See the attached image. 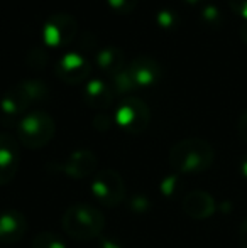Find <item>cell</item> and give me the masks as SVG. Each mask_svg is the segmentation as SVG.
I'll return each mask as SVG.
<instances>
[{
	"label": "cell",
	"instance_id": "cell-3",
	"mask_svg": "<svg viewBox=\"0 0 247 248\" xmlns=\"http://www.w3.org/2000/svg\"><path fill=\"white\" fill-rule=\"evenodd\" d=\"M56 125L46 111H31L17 124V139L27 149H41L54 137Z\"/></svg>",
	"mask_w": 247,
	"mask_h": 248
},
{
	"label": "cell",
	"instance_id": "cell-14",
	"mask_svg": "<svg viewBox=\"0 0 247 248\" xmlns=\"http://www.w3.org/2000/svg\"><path fill=\"white\" fill-rule=\"evenodd\" d=\"M27 103L22 100V96L19 95L16 88L9 90L7 93H3V96L0 98V120L5 125H16L22 120V117L26 115Z\"/></svg>",
	"mask_w": 247,
	"mask_h": 248
},
{
	"label": "cell",
	"instance_id": "cell-9",
	"mask_svg": "<svg viewBox=\"0 0 247 248\" xmlns=\"http://www.w3.org/2000/svg\"><path fill=\"white\" fill-rule=\"evenodd\" d=\"M20 164L17 140L9 134H0V186H5L16 177Z\"/></svg>",
	"mask_w": 247,
	"mask_h": 248
},
{
	"label": "cell",
	"instance_id": "cell-28",
	"mask_svg": "<svg viewBox=\"0 0 247 248\" xmlns=\"http://www.w3.org/2000/svg\"><path fill=\"white\" fill-rule=\"evenodd\" d=\"M239 36H241L242 43L247 44V20H244V22L241 24V27H239Z\"/></svg>",
	"mask_w": 247,
	"mask_h": 248
},
{
	"label": "cell",
	"instance_id": "cell-24",
	"mask_svg": "<svg viewBox=\"0 0 247 248\" xmlns=\"http://www.w3.org/2000/svg\"><path fill=\"white\" fill-rule=\"evenodd\" d=\"M110 124H112V120H110V117H107V115L100 113L97 115L95 118H93V127L97 128L99 132H105L110 128Z\"/></svg>",
	"mask_w": 247,
	"mask_h": 248
},
{
	"label": "cell",
	"instance_id": "cell-19",
	"mask_svg": "<svg viewBox=\"0 0 247 248\" xmlns=\"http://www.w3.org/2000/svg\"><path fill=\"white\" fill-rule=\"evenodd\" d=\"M156 24L165 31H173L180 26V16L173 9H159L156 14Z\"/></svg>",
	"mask_w": 247,
	"mask_h": 248
},
{
	"label": "cell",
	"instance_id": "cell-4",
	"mask_svg": "<svg viewBox=\"0 0 247 248\" xmlns=\"http://www.w3.org/2000/svg\"><path fill=\"white\" fill-rule=\"evenodd\" d=\"M151 110L146 101L135 96H129L120 101L115 110V124L127 134H142L149 127Z\"/></svg>",
	"mask_w": 247,
	"mask_h": 248
},
{
	"label": "cell",
	"instance_id": "cell-22",
	"mask_svg": "<svg viewBox=\"0 0 247 248\" xmlns=\"http://www.w3.org/2000/svg\"><path fill=\"white\" fill-rule=\"evenodd\" d=\"M137 3L139 0H107V5L115 14H122V16L134 12L137 9Z\"/></svg>",
	"mask_w": 247,
	"mask_h": 248
},
{
	"label": "cell",
	"instance_id": "cell-2",
	"mask_svg": "<svg viewBox=\"0 0 247 248\" xmlns=\"http://www.w3.org/2000/svg\"><path fill=\"white\" fill-rule=\"evenodd\" d=\"M61 226L68 236L80 242L93 240L105 228V218L102 211L90 204L69 206L63 215Z\"/></svg>",
	"mask_w": 247,
	"mask_h": 248
},
{
	"label": "cell",
	"instance_id": "cell-21",
	"mask_svg": "<svg viewBox=\"0 0 247 248\" xmlns=\"http://www.w3.org/2000/svg\"><path fill=\"white\" fill-rule=\"evenodd\" d=\"M26 62L33 69H44L48 64V52L43 47H33L26 56Z\"/></svg>",
	"mask_w": 247,
	"mask_h": 248
},
{
	"label": "cell",
	"instance_id": "cell-11",
	"mask_svg": "<svg viewBox=\"0 0 247 248\" xmlns=\"http://www.w3.org/2000/svg\"><path fill=\"white\" fill-rule=\"evenodd\" d=\"M27 232L26 216L17 209H5L0 213V242L17 243Z\"/></svg>",
	"mask_w": 247,
	"mask_h": 248
},
{
	"label": "cell",
	"instance_id": "cell-18",
	"mask_svg": "<svg viewBox=\"0 0 247 248\" xmlns=\"http://www.w3.org/2000/svg\"><path fill=\"white\" fill-rule=\"evenodd\" d=\"M200 22L207 29H220L224 24V16L215 5H205L200 10Z\"/></svg>",
	"mask_w": 247,
	"mask_h": 248
},
{
	"label": "cell",
	"instance_id": "cell-26",
	"mask_svg": "<svg viewBox=\"0 0 247 248\" xmlns=\"http://www.w3.org/2000/svg\"><path fill=\"white\" fill-rule=\"evenodd\" d=\"M239 243L242 248H247V218L242 221L241 230H239Z\"/></svg>",
	"mask_w": 247,
	"mask_h": 248
},
{
	"label": "cell",
	"instance_id": "cell-7",
	"mask_svg": "<svg viewBox=\"0 0 247 248\" xmlns=\"http://www.w3.org/2000/svg\"><path fill=\"white\" fill-rule=\"evenodd\" d=\"M56 76L66 85H80L92 73V64L83 54L75 51L65 52L54 66Z\"/></svg>",
	"mask_w": 247,
	"mask_h": 248
},
{
	"label": "cell",
	"instance_id": "cell-29",
	"mask_svg": "<svg viewBox=\"0 0 247 248\" xmlns=\"http://www.w3.org/2000/svg\"><path fill=\"white\" fill-rule=\"evenodd\" d=\"M102 248H122L119 245V243H114V242H110V240H105V242L102 243Z\"/></svg>",
	"mask_w": 247,
	"mask_h": 248
},
{
	"label": "cell",
	"instance_id": "cell-23",
	"mask_svg": "<svg viewBox=\"0 0 247 248\" xmlns=\"http://www.w3.org/2000/svg\"><path fill=\"white\" fill-rule=\"evenodd\" d=\"M227 3L232 12H235L244 20H247V0H227Z\"/></svg>",
	"mask_w": 247,
	"mask_h": 248
},
{
	"label": "cell",
	"instance_id": "cell-30",
	"mask_svg": "<svg viewBox=\"0 0 247 248\" xmlns=\"http://www.w3.org/2000/svg\"><path fill=\"white\" fill-rule=\"evenodd\" d=\"M185 3H188V5H198V3L201 2V0H183Z\"/></svg>",
	"mask_w": 247,
	"mask_h": 248
},
{
	"label": "cell",
	"instance_id": "cell-8",
	"mask_svg": "<svg viewBox=\"0 0 247 248\" xmlns=\"http://www.w3.org/2000/svg\"><path fill=\"white\" fill-rule=\"evenodd\" d=\"M132 79L135 83V88L144 90L158 85L163 78V66L151 56H137L127 64Z\"/></svg>",
	"mask_w": 247,
	"mask_h": 248
},
{
	"label": "cell",
	"instance_id": "cell-1",
	"mask_svg": "<svg viewBox=\"0 0 247 248\" xmlns=\"http://www.w3.org/2000/svg\"><path fill=\"white\" fill-rule=\"evenodd\" d=\"M215 150L203 139H185L169 150V166L180 174H198L210 169Z\"/></svg>",
	"mask_w": 247,
	"mask_h": 248
},
{
	"label": "cell",
	"instance_id": "cell-16",
	"mask_svg": "<svg viewBox=\"0 0 247 248\" xmlns=\"http://www.w3.org/2000/svg\"><path fill=\"white\" fill-rule=\"evenodd\" d=\"M14 88L19 92V95L22 96V100L26 101L29 108L46 103L49 100V88L46 86V83L39 81V79H26V81H20L19 85H16Z\"/></svg>",
	"mask_w": 247,
	"mask_h": 248
},
{
	"label": "cell",
	"instance_id": "cell-25",
	"mask_svg": "<svg viewBox=\"0 0 247 248\" xmlns=\"http://www.w3.org/2000/svg\"><path fill=\"white\" fill-rule=\"evenodd\" d=\"M237 132H239V135H241L242 140L247 142V111H244V113L241 115V118H239Z\"/></svg>",
	"mask_w": 247,
	"mask_h": 248
},
{
	"label": "cell",
	"instance_id": "cell-20",
	"mask_svg": "<svg viewBox=\"0 0 247 248\" xmlns=\"http://www.w3.org/2000/svg\"><path fill=\"white\" fill-rule=\"evenodd\" d=\"M33 248H66V245L60 236L44 232V233H41V235L34 236Z\"/></svg>",
	"mask_w": 247,
	"mask_h": 248
},
{
	"label": "cell",
	"instance_id": "cell-12",
	"mask_svg": "<svg viewBox=\"0 0 247 248\" xmlns=\"http://www.w3.org/2000/svg\"><path fill=\"white\" fill-rule=\"evenodd\" d=\"M183 211L193 219H207L215 213V199L207 191H191L183 198Z\"/></svg>",
	"mask_w": 247,
	"mask_h": 248
},
{
	"label": "cell",
	"instance_id": "cell-27",
	"mask_svg": "<svg viewBox=\"0 0 247 248\" xmlns=\"http://www.w3.org/2000/svg\"><path fill=\"white\" fill-rule=\"evenodd\" d=\"M239 170H241V176L247 179V155H244L239 162Z\"/></svg>",
	"mask_w": 247,
	"mask_h": 248
},
{
	"label": "cell",
	"instance_id": "cell-17",
	"mask_svg": "<svg viewBox=\"0 0 247 248\" xmlns=\"http://www.w3.org/2000/svg\"><path fill=\"white\" fill-rule=\"evenodd\" d=\"M110 86H112L114 93H117V95H129V93L135 92V83L134 79H132L131 73H129L127 66L122 69V71H119L117 75L112 76V83H110Z\"/></svg>",
	"mask_w": 247,
	"mask_h": 248
},
{
	"label": "cell",
	"instance_id": "cell-15",
	"mask_svg": "<svg viewBox=\"0 0 247 248\" xmlns=\"http://www.w3.org/2000/svg\"><path fill=\"white\" fill-rule=\"evenodd\" d=\"M95 64L100 71L107 73V75L114 76L119 71H122L125 68V56L122 49L119 47H103V49H99L95 52Z\"/></svg>",
	"mask_w": 247,
	"mask_h": 248
},
{
	"label": "cell",
	"instance_id": "cell-10",
	"mask_svg": "<svg viewBox=\"0 0 247 248\" xmlns=\"http://www.w3.org/2000/svg\"><path fill=\"white\" fill-rule=\"evenodd\" d=\"M97 167V157L92 150L78 149L68 155V159L61 164L60 170L73 179L88 177Z\"/></svg>",
	"mask_w": 247,
	"mask_h": 248
},
{
	"label": "cell",
	"instance_id": "cell-13",
	"mask_svg": "<svg viewBox=\"0 0 247 248\" xmlns=\"http://www.w3.org/2000/svg\"><path fill=\"white\" fill-rule=\"evenodd\" d=\"M114 93L112 86L109 85L103 79H90L86 83L85 90H83V101H85L88 107L97 108V110H105L110 105L114 103Z\"/></svg>",
	"mask_w": 247,
	"mask_h": 248
},
{
	"label": "cell",
	"instance_id": "cell-6",
	"mask_svg": "<svg viewBox=\"0 0 247 248\" xmlns=\"http://www.w3.org/2000/svg\"><path fill=\"white\" fill-rule=\"evenodd\" d=\"M92 194L97 201L107 208H115L124 201L125 196V184L122 176L112 169H103L95 174L90 184Z\"/></svg>",
	"mask_w": 247,
	"mask_h": 248
},
{
	"label": "cell",
	"instance_id": "cell-5",
	"mask_svg": "<svg viewBox=\"0 0 247 248\" xmlns=\"http://www.w3.org/2000/svg\"><path fill=\"white\" fill-rule=\"evenodd\" d=\"M78 32V24L75 17L66 12H56L44 22L43 43L49 49H63L73 43Z\"/></svg>",
	"mask_w": 247,
	"mask_h": 248
}]
</instances>
